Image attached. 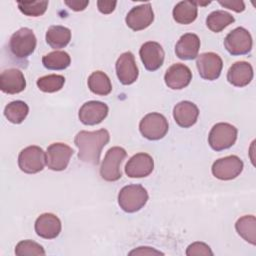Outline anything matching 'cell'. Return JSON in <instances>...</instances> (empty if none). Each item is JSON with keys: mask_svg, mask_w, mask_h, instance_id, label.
Listing matches in <instances>:
<instances>
[{"mask_svg": "<svg viewBox=\"0 0 256 256\" xmlns=\"http://www.w3.org/2000/svg\"><path fill=\"white\" fill-rule=\"evenodd\" d=\"M168 129L169 125L166 117L157 112L148 113L139 123L140 133L148 140L162 139L167 134Z\"/></svg>", "mask_w": 256, "mask_h": 256, "instance_id": "6", "label": "cell"}, {"mask_svg": "<svg viewBox=\"0 0 256 256\" xmlns=\"http://www.w3.org/2000/svg\"><path fill=\"white\" fill-rule=\"evenodd\" d=\"M87 84L90 91L96 95L105 96L112 91L111 81L107 74L102 71H94L88 77Z\"/></svg>", "mask_w": 256, "mask_h": 256, "instance_id": "26", "label": "cell"}, {"mask_svg": "<svg viewBox=\"0 0 256 256\" xmlns=\"http://www.w3.org/2000/svg\"><path fill=\"white\" fill-rule=\"evenodd\" d=\"M253 79V68L250 63L238 61L232 64L227 72V80L236 87L247 86Z\"/></svg>", "mask_w": 256, "mask_h": 256, "instance_id": "22", "label": "cell"}, {"mask_svg": "<svg viewBox=\"0 0 256 256\" xmlns=\"http://www.w3.org/2000/svg\"><path fill=\"white\" fill-rule=\"evenodd\" d=\"M109 140L110 134L106 129L78 132L74 139V143L79 149L78 159L92 165L99 164L101 151Z\"/></svg>", "mask_w": 256, "mask_h": 256, "instance_id": "1", "label": "cell"}, {"mask_svg": "<svg viewBox=\"0 0 256 256\" xmlns=\"http://www.w3.org/2000/svg\"><path fill=\"white\" fill-rule=\"evenodd\" d=\"M71 58L65 51H53L43 56L42 64L49 70H64L69 67Z\"/></svg>", "mask_w": 256, "mask_h": 256, "instance_id": "28", "label": "cell"}, {"mask_svg": "<svg viewBox=\"0 0 256 256\" xmlns=\"http://www.w3.org/2000/svg\"><path fill=\"white\" fill-rule=\"evenodd\" d=\"M238 130L229 123H216L208 135V143L215 151H222L233 146L237 139Z\"/></svg>", "mask_w": 256, "mask_h": 256, "instance_id": "4", "label": "cell"}, {"mask_svg": "<svg viewBox=\"0 0 256 256\" xmlns=\"http://www.w3.org/2000/svg\"><path fill=\"white\" fill-rule=\"evenodd\" d=\"M139 55L144 67L148 71H156L164 62L165 53L162 46L155 41L145 42L140 50Z\"/></svg>", "mask_w": 256, "mask_h": 256, "instance_id": "15", "label": "cell"}, {"mask_svg": "<svg viewBox=\"0 0 256 256\" xmlns=\"http://www.w3.org/2000/svg\"><path fill=\"white\" fill-rule=\"evenodd\" d=\"M116 74L123 85L133 84L139 75V70L135 62V57L130 51L122 53L115 64Z\"/></svg>", "mask_w": 256, "mask_h": 256, "instance_id": "13", "label": "cell"}, {"mask_svg": "<svg viewBox=\"0 0 256 256\" xmlns=\"http://www.w3.org/2000/svg\"><path fill=\"white\" fill-rule=\"evenodd\" d=\"M199 109L191 101H181L173 108V118L175 122L183 128L193 126L198 119Z\"/></svg>", "mask_w": 256, "mask_h": 256, "instance_id": "20", "label": "cell"}, {"mask_svg": "<svg viewBox=\"0 0 256 256\" xmlns=\"http://www.w3.org/2000/svg\"><path fill=\"white\" fill-rule=\"evenodd\" d=\"M196 66L201 78L213 81L219 78L223 68V61L218 54L205 52L197 56Z\"/></svg>", "mask_w": 256, "mask_h": 256, "instance_id": "11", "label": "cell"}, {"mask_svg": "<svg viewBox=\"0 0 256 256\" xmlns=\"http://www.w3.org/2000/svg\"><path fill=\"white\" fill-rule=\"evenodd\" d=\"M234 21L235 19L230 13L224 10H216L211 12L207 16L206 25L211 31L218 33V32H221L230 24H232Z\"/></svg>", "mask_w": 256, "mask_h": 256, "instance_id": "29", "label": "cell"}, {"mask_svg": "<svg viewBox=\"0 0 256 256\" xmlns=\"http://www.w3.org/2000/svg\"><path fill=\"white\" fill-rule=\"evenodd\" d=\"M173 18L179 24H190L197 18L198 7L192 1H181L173 8Z\"/></svg>", "mask_w": 256, "mask_h": 256, "instance_id": "24", "label": "cell"}, {"mask_svg": "<svg viewBox=\"0 0 256 256\" xmlns=\"http://www.w3.org/2000/svg\"><path fill=\"white\" fill-rule=\"evenodd\" d=\"M187 256H194V255H213V252L209 245L204 242H193L187 247L186 250Z\"/></svg>", "mask_w": 256, "mask_h": 256, "instance_id": "33", "label": "cell"}, {"mask_svg": "<svg viewBox=\"0 0 256 256\" xmlns=\"http://www.w3.org/2000/svg\"><path fill=\"white\" fill-rule=\"evenodd\" d=\"M129 255H163V253L154 248L142 246L129 252Z\"/></svg>", "mask_w": 256, "mask_h": 256, "instance_id": "36", "label": "cell"}, {"mask_svg": "<svg viewBox=\"0 0 256 256\" xmlns=\"http://www.w3.org/2000/svg\"><path fill=\"white\" fill-rule=\"evenodd\" d=\"M148 192L140 184L124 186L118 194V204L127 213H134L142 209L148 201Z\"/></svg>", "mask_w": 256, "mask_h": 256, "instance_id": "2", "label": "cell"}, {"mask_svg": "<svg viewBox=\"0 0 256 256\" xmlns=\"http://www.w3.org/2000/svg\"><path fill=\"white\" fill-rule=\"evenodd\" d=\"M73 153V149L65 143H52L46 150V165L50 170L63 171L67 168Z\"/></svg>", "mask_w": 256, "mask_h": 256, "instance_id": "9", "label": "cell"}, {"mask_svg": "<svg viewBox=\"0 0 256 256\" xmlns=\"http://www.w3.org/2000/svg\"><path fill=\"white\" fill-rule=\"evenodd\" d=\"M37 40L34 32L27 27L20 28L12 34L9 40L11 54L17 59H26L35 50Z\"/></svg>", "mask_w": 256, "mask_h": 256, "instance_id": "3", "label": "cell"}, {"mask_svg": "<svg viewBox=\"0 0 256 256\" xmlns=\"http://www.w3.org/2000/svg\"><path fill=\"white\" fill-rule=\"evenodd\" d=\"M153 169V158L144 152L133 155L125 165V173L130 178L146 177L152 173Z\"/></svg>", "mask_w": 256, "mask_h": 256, "instance_id": "16", "label": "cell"}, {"mask_svg": "<svg viewBox=\"0 0 256 256\" xmlns=\"http://www.w3.org/2000/svg\"><path fill=\"white\" fill-rule=\"evenodd\" d=\"M45 39L47 44L53 49L64 48L71 40V30L65 26L52 25L48 28Z\"/></svg>", "mask_w": 256, "mask_h": 256, "instance_id": "23", "label": "cell"}, {"mask_svg": "<svg viewBox=\"0 0 256 256\" xmlns=\"http://www.w3.org/2000/svg\"><path fill=\"white\" fill-rule=\"evenodd\" d=\"M192 80L190 68L181 63H175L170 66L164 75L165 84L174 90H180L187 87Z\"/></svg>", "mask_w": 256, "mask_h": 256, "instance_id": "17", "label": "cell"}, {"mask_svg": "<svg viewBox=\"0 0 256 256\" xmlns=\"http://www.w3.org/2000/svg\"><path fill=\"white\" fill-rule=\"evenodd\" d=\"M252 37L249 31L243 27H237L229 32L224 39L226 50L234 56L248 54L252 49Z\"/></svg>", "mask_w": 256, "mask_h": 256, "instance_id": "8", "label": "cell"}, {"mask_svg": "<svg viewBox=\"0 0 256 256\" xmlns=\"http://www.w3.org/2000/svg\"><path fill=\"white\" fill-rule=\"evenodd\" d=\"M26 87L24 74L16 68L4 70L0 75V89L7 94H17Z\"/></svg>", "mask_w": 256, "mask_h": 256, "instance_id": "19", "label": "cell"}, {"mask_svg": "<svg viewBox=\"0 0 256 256\" xmlns=\"http://www.w3.org/2000/svg\"><path fill=\"white\" fill-rule=\"evenodd\" d=\"M46 164V153L36 145H31L19 153L18 166L21 171L27 174H35L44 169Z\"/></svg>", "mask_w": 256, "mask_h": 256, "instance_id": "7", "label": "cell"}, {"mask_svg": "<svg viewBox=\"0 0 256 256\" xmlns=\"http://www.w3.org/2000/svg\"><path fill=\"white\" fill-rule=\"evenodd\" d=\"M15 254L17 256L45 255V250L39 243L33 240H22L16 245Z\"/></svg>", "mask_w": 256, "mask_h": 256, "instance_id": "32", "label": "cell"}, {"mask_svg": "<svg viewBox=\"0 0 256 256\" xmlns=\"http://www.w3.org/2000/svg\"><path fill=\"white\" fill-rule=\"evenodd\" d=\"M65 83V78L62 75L50 74L38 78L36 84L39 90L46 93L57 92L62 89Z\"/></svg>", "mask_w": 256, "mask_h": 256, "instance_id": "30", "label": "cell"}, {"mask_svg": "<svg viewBox=\"0 0 256 256\" xmlns=\"http://www.w3.org/2000/svg\"><path fill=\"white\" fill-rule=\"evenodd\" d=\"M62 229L60 219L52 213H43L35 221V232L44 239L56 238Z\"/></svg>", "mask_w": 256, "mask_h": 256, "instance_id": "18", "label": "cell"}, {"mask_svg": "<svg viewBox=\"0 0 256 256\" xmlns=\"http://www.w3.org/2000/svg\"><path fill=\"white\" fill-rule=\"evenodd\" d=\"M127 152L124 148L119 146H114L110 148L102 161L100 167V175L101 177L109 182L117 181L121 178L122 173L120 170L121 163L125 159Z\"/></svg>", "mask_w": 256, "mask_h": 256, "instance_id": "5", "label": "cell"}, {"mask_svg": "<svg viewBox=\"0 0 256 256\" xmlns=\"http://www.w3.org/2000/svg\"><path fill=\"white\" fill-rule=\"evenodd\" d=\"M218 3L230 10H233L235 12H242L245 10V4L241 0H226V1H218Z\"/></svg>", "mask_w": 256, "mask_h": 256, "instance_id": "34", "label": "cell"}, {"mask_svg": "<svg viewBox=\"0 0 256 256\" xmlns=\"http://www.w3.org/2000/svg\"><path fill=\"white\" fill-rule=\"evenodd\" d=\"M200 39L194 33H186L180 37L175 45L176 56L182 60H192L198 56Z\"/></svg>", "mask_w": 256, "mask_h": 256, "instance_id": "21", "label": "cell"}, {"mask_svg": "<svg viewBox=\"0 0 256 256\" xmlns=\"http://www.w3.org/2000/svg\"><path fill=\"white\" fill-rule=\"evenodd\" d=\"M237 233L252 245L256 244V218L254 215H244L235 223Z\"/></svg>", "mask_w": 256, "mask_h": 256, "instance_id": "25", "label": "cell"}, {"mask_svg": "<svg viewBox=\"0 0 256 256\" xmlns=\"http://www.w3.org/2000/svg\"><path fill=\"white\" fill-rule=\"evenodd\" d=\"M19 10L26 16L38 17L43 15L48 7V1H19Z\"/></svg>", "mask_w": 256, "mask_h": 256, "instance_id": "31", "label": "cell"}, {"mask_svg": "<svg viewBox=\"0 0 256 256\" xmlns=\"http://www.w3.org/2000/svg\"><path fill=\"white\" fill-rule=\"evenodd\" d=\"M29 113L28 105L21 100H15L8 103L4 108V116L13 124L22 123Z\"/></svg>", "mask_w": 256, "mask_h": 256, "instance_id": "27", "label": "cell"}, {"mask_svg": "<svg viewBox=\"0 0 256 256\" xmlns=\"http://www.w3.org/2000/svg\"><path fill=\"white\" fill-rule=\"evenodd\" d=\"M108 112L109 108L107 104L92 100L84 103L80 107L78 117L84 125H97L107 117Z\"/></svg>", "mask_w": 256, "mask_h": 256, "instance_id": "14", "label": "cell"}, {"mask_svg": "<svg viewBox=\"0 0 256 256\" xmlns=\"http://www.w3.org/2000/svg\"><path fill=\"white\" fill-rule=\"evenodd\" d=\"M154 20V12L150 3L133 7L126 15V25L134 31H140L149 27Z\"/></svg>", "mask_w": 256, "mask_h": 256, "instance_id": "12", "label": "cell"}, {"mask_svg": "<svg viewBox=\"0 0 256 256\" xmlns=\"http://www.w3.org/2000/svg\"><path fill=\"white\" fill-rule=\"evenodd\" d=\"M244 167L243 161L236 155H229L216 160L211 168L212 174L220 180H232L240 175Z\"/></svg>", "mask_w": 256, "mask_h": 256, "instance_id": "10", "label": "cell"}, {"mask_svg": "<svg viewBox=\"0 0 256 256\" xmlns=\"http://www.w3.org/2000/svg\"><path fill=\"white\" fill-rule=\"evenodd\" d=\"M64 3L73 11H83L89 5L88 0H86V1L70 0V1H65Z\"/></svg>", "mask_w": 256, "mask_h": 256, "instance_id": "37", "label": "cell"}, {"mask_svg": "<svg viewBox=\"0 0 256 256\" xmlns=\"http://www.w3.org/2000/svg\"><path fill=\"white\" fill-rule=\"evenodd\" d=\"M117 2L116 1H104V0H99L97 1V7L98 10L102 14H110L114 11L116 7Z\"/></svg>", "mask_w": 256, "mask_h": 256, "instance_id": "35", "label": "cell"}]
</instances>
